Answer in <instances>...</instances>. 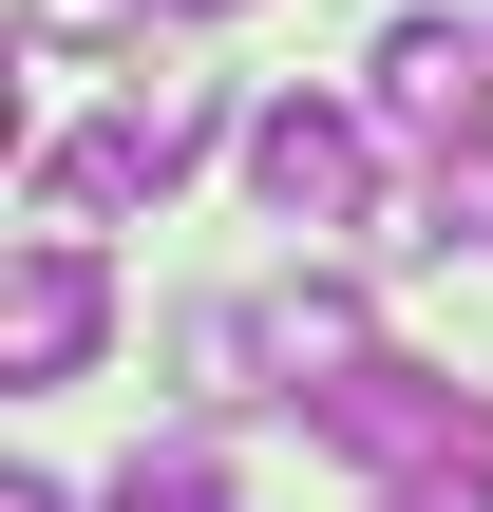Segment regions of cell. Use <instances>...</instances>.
<instances>
[{
  "mask_svg": "<svg viewBox=\"0 0 493 512\" xmlns=\"http://www.w3.org/2000/svg\"><path fill=\"white\" fill-rule=\"evenodd\" d=\"M95 512H228V456H190V437H171V456H133Z\"/></svg>",
  "mask_w": 493,
  "mask_h": 512,
  "instance_id": "9c48e42d",
  "label": "cell"
},
{
  "mask_svg": "<svg viewBox=\"0 0 493 512\" xmlns=\"http://www.w3.org/2000/svg\"><path fill=\"white\" fill-rule=\"evenodd\" d=\"M95 342H114V266H95V228H19V266H0V380L57 399V380H95Z\"/></svg>",
  "mask_w": 493,
  "mask_h": 512,
  "instance_id": "277c9868",
  "label": "cell"
},
{
  "mask_svg": "<svg viewBox=\"0 0 493 512\" xmlns=\"http://www.w3.org/2000/svg\"><path fill=\"white\" fill-rule=\"evenodd\" d=\"M380 512H437V494H380Z\"/></svg>",
  "mask_w": 493,
  "mask_h": 512,
  "instance_id": "7c38bea8",
  "label": "cell"
},
{
  "mask_svg": "<svg viewBox=\"0 0 493 512\" xmlns=\"http://www.w3.org/2000/svg\"><path fill=\"white\" fill-rule=\"evenodd\" d=\"M361 342H380V323H361V285H342V266H285V285H266V361H285V399H304V380H342Z\"/></svg>",
  "mask_w": 493,
  "mask_h": 512,
  "instance_id": "8992f818",
  "label": "cell"
},
{
  "mask_svg": "<svg viewBox=\"0 0 493 512\" xmlns=\"http://www.w3.org/2000/svg\"><path fill=\"white\" fill-rule=\"evenodd\" d=\"M0 512H76V494H57V475H0Z\"/></svg>",
  "mask_w": 493,
  "mask_h": 512,
  "instance_id": "30bf717a",
  "label": "cell"
},
{
  "mask_svg": "<svg viewBox=\"0 0 493 512\" xmlns=\"http://www.w3.org/2000/svg\"><path fill=\"white\" fill-rule=\"evenodd\" d=\"M247 190L285 228H361L380 209V95H266L247 114Z\"/></svg>",
  "mask_w": 493,
  "mask_h": 512,
  "instance_id": "3957f363",
  "label": "cell"
},
{
  "mask_svg": "<svg viewBox=\"0 0 493 512\" xmlns=\"http://www.w3.org/2000/svg\"><path fill=\"white\" fill-rule=\"evenodd\" d=\"M190 399H285V361H266V304H190Z\"/></svg>",
  "mask_w": 493,
  "mask_h": 512,
  "instance_id": "52a82bcc",
  "label": "cell"
},
{
  "mask_svg": "<svg viewBox=\"0 0 493 512\" xmlns=\"http://www.w3.org/2000/svg\"><path fill=\"white\" fill-rule=\"evenodd\" d=\"M152 19H228V0H152Z\"/></svg>",
  "mask_w": 493,
  "mask_h": 512,
  "instance_id": "8fae6325",
  "label": "cell"
},
{
  "mask_svg": "<svg viewBox=\"0 0 493 512\" xmlns=\"http://www.w3.org/2000/svg\"><path fill=\"white\" fill-rule=\"evenodd\" d=\"M361 95H380V133H399V152H475V114H493V38L418 0V19H380Z\"/></svg>",
  "mask_w": 493,
  "mask_h": 512,
  "instance_id": "5b68a950",
  "label": "cell"
},
{
  "mask_svg": "<svg viewBox=\"0 0 493 512\" xmlns=\"http://www.w3.org/2000/svg\"><path fill=\"white\" fill-rule=\"evenodd\" d=\"M209 76H152V95H114V114H76L57 152H38V228H95V209H152V190H190L209 171Z\"/></svg>",
  "mask_w": 493,
  "mask_h": 512,
  "instance_id": "7a4b0ae2",
  "label": "cell"
},
{
  "mask_svg": "<svg viewBox=\"0 0 493 512\" xmlns=\"http://www.w3.org/2000/svg\"><path fill=\"white\" fill-rule=\"evenodd\" d=\"M304 418H323V456H361L380 494L493 512V399H475V380H437V361H399V342H361L342 380H304Z\"/></svg>",
  "mask_w": 493,
  "mask_h": 512,
  "instance_id": "6da1fadb",
  "label": "cell"
},
{
  "mask_svg": "<svg viewBox=\"0 0 493 512\" xmlns=\"http://www.w3.org/2000/svg\"><path fill=\"white\" fill-rule=\"evenodd\" d=\"M399 247H493V152H437L399 190Z\"/></svg>",
  "mask_w": 493,
  "mask_h": 512,
  "instance_id": "ba28073f",
  "label": "cell"
}]
</instances>
